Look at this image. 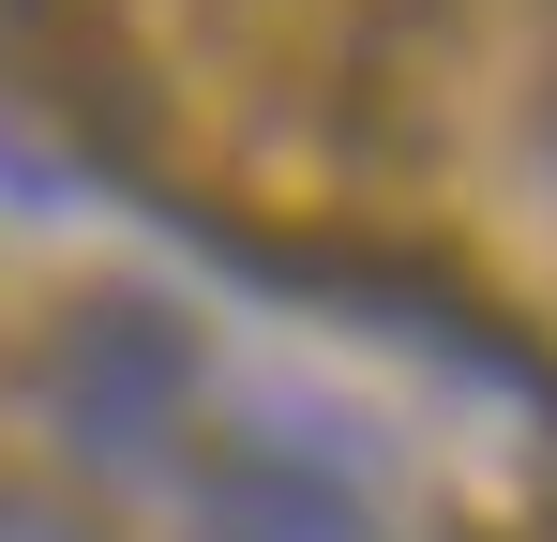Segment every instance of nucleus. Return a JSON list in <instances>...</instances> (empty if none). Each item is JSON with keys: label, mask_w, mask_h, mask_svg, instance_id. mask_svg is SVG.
<instances>
[{"label": "nucleus", "mask_w": 557, "mask_h": 542, "mask_svg": "<svg viewBox=\"0 0 557 542\" xmlns=\"http://www.w3.org/2000/svg\"><path fill=\"white\" fill-rule=\"evenodd\" d=\"M46 422L91 482H182V422H196V332L151 286H91L46 332Z\"/></svg>", "instance_id": "nucleus-1"}, {"label": "nucleus", "mask_w": 557, "mask_h": 542, "mask_svg": "<svg viewBox=\"0 0 557 542\" xmlns=\"http://www.w3.org/2000/svg\"><path fill=\"white\" fill-rule=\"evenodd\" d=\"M196 542H376V497L317 482V467H272V452H242V467L196 482Z\"/></svg>", "instance_id": "nucleus-2"}, {"label": "nucleus", "mask_w": 557, "mask_h": 542, "mask_svg": "<svg viewBox=\"0 0 557 542\" xmlns=\"http://www.w3.org/2000/svg\"><path fill=\"white\" fill-rule=\"evenodd\" d=\"M0 542H91V528H76L61 497H0Z\"/></svg>", "instance_id": "nucleus-3"}, {"label": "nucleus", "mask_w": 557, "mask_h": 542, "mask_svg": "<svg viewBox=\"0 0 557 542\" xmlns=\"http://www.w3.org/2000/svg\"><path fill=\"white\" fill-rule=\"evenodd\" d=\"M528 151H543V181H557V90H543V136H528Z\"/></svg>", "instance_id": "nucleus-4"}]
</instances>
